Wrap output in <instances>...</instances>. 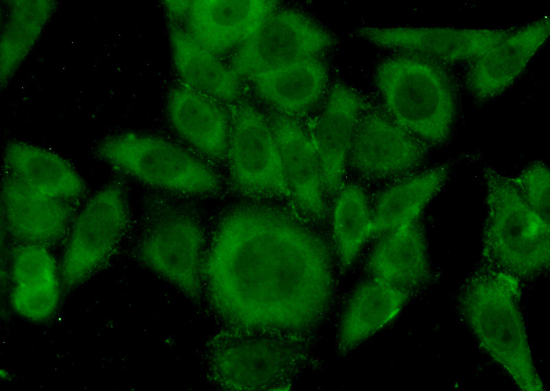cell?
I'll use <instances>...</instances> for the list:
<instances>
[{"mask_svg":"<svg viewBox=\"0 0 550 391\" xmlns=\"http://www.w3.org/2000/svg\"><path fill=\"white\" fill-rule=\"evenodd\" d=\"M201 272L215 309L244 330L309 329L333 294L326 239L297 213L271 205L243 204L228 212Z\"/></svg>","mask_w":550,"mask_h":391,"instance_id":"6da1fadb","label":"cell"},{"mask_svg":"<svg viewBox=\"0 0 550 391\" xmlns=\"http://www.w3.org/2000/svg\"><path fill=\"white\" fill-rule=\"evenodd\" d=\"M520 294L518 279L485 264L463 285L459 311L481 348L516 386L540 391L544 385L534 362Z\"/></svg>","mask_w":550,"mask_h":391,"instance_id":"7a4b0ae2","label":"cell"},{"mask_svg":"<svg viewBox=\"0 0 550 391\" xmlns=\"http://www.w3.org/2000/svg\"><path fill=\"white\" fill-rule=\"evenodd\" d=\"M375 80L389 116L430 145L451 134L457 102L454 83L443 66L402 55L382 61Z\"/></svg>","mask_w":550,"mask_h":391,"instance_id":"3957f363","label":"cell"},{"mask_svg":"<svg viewBox=\"0 0 550 391\" xmlns=\"http://www.w3.org/2000/svg\"><path fill=\"white\" fill-rule=\"evenodd\" d=\"M485 264L519 279L544 272L550 263V223L522 199L512 178L487 168Z\"/></svg>","mask_w":550,"mask_h":391,"instance_id":"277c9868","label":"cell"},{"mask_svg":"<svg viewBox=\"0 0 550 391\" xmlns=\"http://www.w3.org/2000/svg\"><path fill=\"white\" fill-rule=\"evenodd\" d=\"M94 154L116 172L153 187L203 195L219 191L217 173L182 147L162 138L134 131L105 135Z\"/></svg>","mask_w":550,"mask_h":391,"instance_id":"5b68a950","label":"cell"},{"mask_svg":"<svg viewBox=\"0 0 550 391\" xmlns=\"http://www.w3.org/2000/svg\"><path fill=\"white\" fill-rule=\"evenodd\" d=\"M98 190L77 213L59 261L66 291L84 285L111 260L131 225V210L122 180Z\"/></svg>","mask_w":550,"mask_h":391,"instance_id":"8992f818","label":"cell"},{"mask_svg":"<svg viewBox=\"0 0 550 391\" xmlns=\"http://www.w3.org/2000/svg\"><path fill=\"white\" fill-rule=\"evenodd\" d=\"M134 252L138 261L188 296L200 294L204 233L191 214L148 202Z\"/></svg>","mask_w":550,"mask_h":391,"instance_id":"52a82bcc","label":"cell"},{"mask_svg":"<svg viewBox=\"0 0 550 391\" xmlns=\"http://www.w3.org/2000/svg\"><path fill=\"white\" fill-rule=\"evenodd\" d=\"M227 153L232 183L239 193L253 198L291 200L270 126L253 107L234 108Z\"/></svg>","mask_w":550,"mask_h":391,"instance_id":"ba28073f","label":"cell"},{"mask_svg":"<svg viewBox=\"0 0 550 391\" xmlns=\"http://www.w3.org/2000/svg\"><path fill=\"white\" fill-rule=\"evenodd\" d=\"M336 40L332 34L300 12H274L242 43L232 58V69L248 78L289 63L315 58Z\"/></svg>","mask_w":550,"mask_h":391,"instance_id":"9c48e42d","label":"cell"},{"mask_svg":"<svg viewBox=\"0 0 550 391\" xmlns=\"http://www.w3.org/2000/svg\"><path fill=\"white\" fill-rule=\"evenodd\" d=\"M246 331L223 337L214 347L211 365L219 383L248 390L285 385L296 371L300 354L280 340Z\"/></svg>","mask_w":550,"mask_h":391,"instance_id":"30bf717a","label":"cell"},{"mask_svg":"<svg viewBox=\"0 0 550 391\" xmlns=\"http://www.w3.org/2000/svg\"><path fill=\"white\" fill-rule=\"evenodd\" d=\"M514 29L365 26L355 34L378 47L443 66L470 62Z\"/></svg>","mask_w":550,"mask_h":391,"instance_id":"8fae6325","label":"cell"},{"mask_svg":"<svg viewBox=\"0 0 550 391\" xmlns=\"http://www.w3.org/2000/svg\"><path fill=\"white\" fill-rule=\"evenodd\" d=\"M428 146L390 116L374 110L360 115L347 161L367 180L391 178L418 167Z\"/></svg>","mask_w":550,"mask_h":391,"instance_id":"7c38bea8","label":"cell"},{"mask_svg":"<svg viewBox=\"0 0 550 391\" xmlns=\"http://www.w3.org/2000/svg\"><path fill=\"white\" fill-rule=\"evenodd\" d=\"M78 204L41 194L12 176L3 174L2 218L5 232L16 244L50 249L65 241Z\"/></svg>","mask_w":550,"mask_h":391,"instance_id":"4fadbf2b","label":"cell"},{"mask_svg":"<svg viewBox=\"0 0 550 391\" xmlns=\"http://www.w3.org/2000/svg\"><path fill=\"white\" fill-rule=\"evenodd\" d=\"M8 279V301L16 316L41 324L56 315L65 289L50 248L16 244L10 254Z\"/></svg>","mask_w":550,"mask_h":391,"instance_id":"5bb4252c","label":"cell"},{"mask_svg":"<svg viewBox=\"0 0 550 391\" xmlns=\"http://www.w3.org/2000/svg\"><path fill=\"white\" fill-rule=\"evenodd\" d=\"M549 19L542 16L519 28L470 62L465 83L477 100L487 101L505 92L526 70L547 41Z\"/></svg>","mask_w":550,"mask_h":391,"instance_id":"9a60e30c","label":"cell"},{"mask_svg":"<svg viewBox=\"0 0 550 391\" xmlns=\"http://www.w3.org/2000/svg\"><path fill=\"white\" fill-rule=\"evenodd\" d=\"M295 209L309 220L327 217L320 163L311 137L293 117L273 114L268 119Z\"/></svg>","mask_w":550,"mask_h":391,"instance_id":"2e32d148","label":"cell"},{"mask_svg":"<svg viewBox=\"0 0 550 391\" xmlns=\"http://www.w3.org/2000/svg\"><path fill=\"white\" fill-rule=\"evenodd\" d=\"M362 101L350 87L336 84L315 125L311 139L321 167L326 196L336 197L344 187L346 164Z\"/></svg>","mask_w":550,"mask_h":391,"instance_id":"e0dca14e","label":"cell"},{"mask_svg":"<svg viewBox=\"0 0 550 391\" xmlns=\"http://www.w3.org/2000/svg\"><path fill=\"white\" fill-rule=\"evenodd\" d=\"M276 1H191L187 13L190 34L215 54L241 45L278 5Z\"/></svg>","mask_w":550,"mask_h":391,"instance_id":"ac0fdd59","label":"cell"},{"mask_svg":"<svg viewBox=\"0 0 550 391\" xmlns=\"http://www.w3.org/2000/svg\"><path fill=\"white\" fill-rule=\"evenodd\" d=\"M3 158L4 173L38 193L78 203L87 193L86 183L70 162L50 149L12 140Z\"/></svg>","mask_w":550,"mask_h":391,"instance_id":"d6986e66","label":"cell"},{"mask_svg":"<svg viewBox=\"0 0 550 391\" xmlns=\"http://www.w3.org/2000/svg\"><path fill=\"white\" fill-rule=\"evenodd\" d=\"M366 269L371 277L412 294L421 288L430 278V267L420 218L382 235Z\"/></svg>","mask_w":550,"mask_h":391,"instance_id":"ffe728a7","label":"cell"},{"mask_svg":"<svg viewBox=\"0 0 550 391\" xmlns=\"http://www.w3.org/2000/svg\"><path fill=\"white\" fill-rule=\"evenodd\" d=\"M412 294L373 277L362 283L351 295L341 320L340 353H348L394 320Z\"/></svg>","mask_w":550,"mask_h":391,"instance_id":"44dd1931","label":"cell"},{"mask_svg":"<svg viewBox=\"0 0 550 391\" xmlns=\"http://www.w3.org/2000/svg\"><path fill=\"white\" fill-rule=\"evenodd\" d=\"M168 113L185 140L214 160L224 158L230 126L226 112L213 97L190 86L177 87L168 97Z\"/></svg>","mask_w":550,"mask_h":391,"instance_id":"7402d4cb","label":"cell"},{"mask_svg":"<svg viewBox=\"0 0 550 391\" xmlns=\"http://www.w3.org/2000/svg\"><path fill=\"white\" fill-rule=\"evenodd\" d=\"M1 4V86L6 88L33 51L57 9L54 1Z\"/></svg>","mask_w":550,"mask_h":391,"instance_id":"603a6c76","label":"cell"},{"mask_svg":"<svg viewBox=\"0 0 550 391\" xmlns=\"http://www.w3.org/2000/svg\"><path fill=\"white\" fill-rule=\"evenodd\" d=\"M258 95L289 117L310 108L321 97L327 70L315 58L304 59L248 78Z\"/></svg>","mask_w":550,"mask_h":391,"instance_id":"cb8c5ba5","label":"cell"},{"mask_svg":"<svg viewBox=\"0 0 550 391\" xmlns=\"http://www.w3.org/2000/svg\"><path fill=\"white\" fill-rule=\"evenodd\" d=\"M450 169V164L442 163L408 176L384 190L371 213V237L420 218L444 186Z\"/></svg>","mask_w":550,"mask_h":391,"instance_id":"d4e9b609","label":"cell"},{"mask_svg":"<svg viewBox=\"0 0 550 391\" xmlns=\"http://www.w3.org/2000/svg\"><path fill=\"white\" fill-rule=\"evenodd\" d=\"M175 65L190 87L212 97L226 101L239 95L238 75L189 32L170 27Z\"/></svg>","mask_w":550,"mask_h":391,"instance_id":"484cf974","label":"cell"},{"mask_svg":"<svg viewBox=\"0 0 550 391\" xmlns=\"http://www.w3.org/2000/svg\"><path fill=\"white\" fill-rule=\"evenodd\" d=\"M332 225L340 265L346 271L371 237V213L361 187L349 184L341 189L333 206Z\"/></svg>","mask_w":550,"mask_h":391,"instance_id":"4316f807","label":"cell"},{"mask_svg":"<svg viewBox=\"0 0 550 391\" xmlns=\"http://www.w3.org/2000/svg\"><path fill=\"white\" fill-rule=\"evenodd\" d=\"M512 180L525 202L550 223V177L547 165L536 161Z\"/></svg>","mask_w":550,"mask_h":391,"instance_id":"83f0119b","label":"cell"},{"mask_svg":"<svg viewBox=\"0 0 550 391\" xmlns=\"http://www.w3.org/2000/svg\"><path fill=\"white\" fill-rule=\"evenodd\" d=\"M191 1H166L165 5L168 10L177 16L187 14Z\"/></svg>","mask_w":550,"mask_h":391,"instance_id":"f1b7e54d","label":"cell"}]
</instances>
